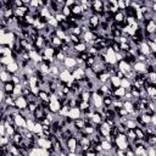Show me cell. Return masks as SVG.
Listing matches in <instances>:
<instances>
[{
	"label": "cell",
	"instance_id": "cell-1",
	"mask_svg": "<svg viewBox=\"0 0 156 156\" xmlns=\"http://www.w3.org/2000/svg\"><path fill=\"white\" fill-rule=\"evenodd\" d=\"M105 58H106L107 65H116V63H117V60H116V52L112 50L111 46H108V48L105 50Z\"/></svg>",
	"mask_w": 156,
	"mask_h": 156
},
{
	"label": "cell",
	"instance_id": "cell-2",
	"mask_svg": "<svg viewBox=\"0 0 156 156\" xmlns=\"http://www.w3.org/2000/svg\"><path fill=\"white\" fill-rule=\"evenodd\" d=\"M66 147H67V151L68 152H76L77 151V147H78V139L74 138V136L69 138L66 141Z\"/></svg>",
	"mask_w": 156,
	"mask_h": 156
},
{
	"label": "cell",
	"instance_id": "cell-3",
	"mask_svg": "<svg viewBox=\"0 0 156 156\" xmlns=\"http://www.w3.org/2000/svg\"><path fill=\"white\" fill-rule=\"evenodd\" d=\"M72 77L76 80H83L85 78V68L83 67H77L72 71Z\"/></svg>",
	"mask_w": 156,
	"mask_h": 156
},
{
	"label": "cell",
	"instance_id": "cell-4",
	"mask_svg": "<svg viewBox=\"0 0 156 156\" xmlns=\"http://www.w3.org/2000/svg\"><path fill=\"white\" fill-rule=\"evenodd\" d=\"M58 79H60L62 83H68V82L72 79V72H71L69 69H67V68L62 69V71L60 72V74H58Z\"/></svg>",
	"mask_w": 156,
	"mask_h": 156
},
{
	"label": "cell",
	"instance_id": "cell-5",
	"mask_svg": "<svg viewBox=\"0 0 156 156\" xmlns=\"http://www.w3.org/2000/svg\"><path fill=\"white\" fill-rule=\"evenodd\" d=\"M13 118H15V124H16L17 127L27 128V119H26V117H23L21 113L13 115Z\"/></svg>",
	"mask_w": 156,
	"mask_h": 156
},
{
	"label": "cell",
	"instance_id": "cell-6",
	"mask_svg": "<svg viewBox=\"0 0 156 156\" xmlns=\"http://www.w3.org/2000/svg\"><path fill=\"white\" fill-rule=\"evenodd\" d=\"M37 145H39L40 147L46 149V150L52 149V143L49 139H46V138H38L37 139Z\"/></svg>",
	"mask_w": 156,
	"mask_h": 156
},
{
	"label": "cell",
	"instance_id": "cell-7",
	"mask_svg": "<svg viewBox=\"0 0 156 156\" xmlns=\"http://www.w3.org/2000/svg\"><path fill=\"white\" fill-rule=\"evenodd\" d=\"M16 107L18 108V110H27V106H28V101H27V99L24 98V96H18V98H16Z\"/></svg>",
	"mask_w": 156,
	"mask_h": 156
},
{
	"label": "cell",
	"instance_id": "cell-8",
	"mask_svg": "<svg viewBox=\"0 0 156 156\" xmlns=\"http://www.w3.org/2000/svg\"><path fill=\"white\" fill-rule=\"evenodd\" d=\"M71 119L76 121L78 118H82V111L79 107H73V108H69V112H68V116Z\"/></svg>",
	"mask_w": 156,
	"mask_h": 156
},
{
	"label": "cell",
	"instance_id": "cell-9",
	"mask_svg": "<svg viewBox=\"0 0 156 156\" xmlns=\"http://www.w3.org/2000/svg\"><path fill=\"white\" fill-rule=\"evenodd\" d=\"M118 69H119V71H122V72L124 73V76H126L127 73H129V72H132V71H133V67H132L128 62H126L124 60H122L121 62H118Z\"/></svg>",
	"mask_w": 156,
	"mask_h": 156
},
{
	"label": "cell",
	"instance_id": "cell-10",
	"mask_svg": "<svg viewBox=\"0 0 156 156\" xmlns=\"http://www.w3.org/2000/svg\"><path fill=\"white\" fill-rule=\"evenodd\" d=\"M63 67H66L67 69L73 68V67H77V60H76V57L67 56L66 60L63 61ZM73 69H74V68H73Z\"/></svg>",
	"mask_w": 156,
	"mask_h": 156
},
{
	"label": "cell",
	"instance_id": "cell-11",
	"mask_svg": "<svg viewBox=\"0 0 156 156\" xmlns=\"http://www.w3.org/2000/svg\"><path fill=\"white\" fill-rule=\"evenodd\" d=\"M133 69H134L135 73H146V63L145 62L136 61L133 65Z\"/></svg>",
	"mask_w": 156,
	"mask_h": 156
},
{
	"label": "cell",
	"instance_id": "cell-12",
	"mask_svg": "<svg viewBox=\"0 0 156 156\" xmlns=\"http://www.w3.org/2000/svg\"><path fill=\"white\" fill-rule=\"evenodd\" d=\"M61 107H62V104H61L58 100L50 101V104H49V108H50V111L54 112V113H58L60 110H61Z\"/></svg>",
	"mask_w": 156,
	"mask_h": 156
},
{
	"label": "cell",
	"instance_id": "cell-13",
	"mask_svg": "<svg viewBox=\"0 0 156 156\" xmlns=\"http://www.w3.org/2000/svg\"><path fill=\"white\" fill-rule=\"evenodd\" d=\"M124 20H126V15L123 11H118L117 13H115L113 16V21L117 23V24H124Z\"/></svg>",
	"mask_w": 156,
	"mask_h": 156
},
{
	"label": "cell",
	"instance_id": "cell-14",
	"mask_svg": "<svg viewBox=\"0 0 156 156\" xmlns=\"http://www.w3.org/2000/svg\"><path fill=\"white\" fill-rule=\"evenodd\" d=\"M139 51H140V54L145 55L146 57H147L149 55H151V49H150V46H149V44H147L146 41H144V43L139 46Z\"/></svg>",
	"mask_w": 156,
	"mask_h": 156
},
{
	"label": "cell",
	"instance_id": "cell-15",
	"mask_svg": "<svg viewBox=\"0 0 156 156\" xmlns=\"http://www.w3.org/2000/svg\"><path fill=\"white\" fill-rule=\"evenodd\" d=\"M5 90V93L7 95H12L13 94V89H15V84L12 82H7V83H2V88Z\"/></svg>",
	"mask_w": 156,
	"mask_h": 156
},
{
	"label": "cell",
	"instance_id": "cell-16",
	"mask_svg": "<svg viewBox=\"0 0 156 156\" xmlns=\"http://www.w3.org/2000/svg\"><path fill=\"white\" fill-rule=\"evenodd\" d=\"M91 121H93V123H94L95 126H100V124L104 122V118H102L101 113H100L99 111H96V112H94V115H93V117H91Z\"/></svg>",
	"mask_w": 156,
	"mask_h": 156
},
{
	"label": "cell",
	"instance_id": "cell-17",
	"mask_svg": "<svg viewBox=\"0 0 156 156\" xmlns=\"http://www.w3.org/2000/svg\"><path fill=\"white\" fill-rule=\"evenodd\" d=\"M73 127L76 130H83L85 128V121L83 118H78V119L73 121Z\"/></svg>",
	"mask_w": 156,
	"mask_h": 156
},
{
	"label": "cell",
	"instance_id": "cell-18",
	"mask_svg": "<svg viewBox=\"0 0 156 156\" xmlns=\"http://www.w3.org/2000/svg\"><path fill=\"white\" fill-rule=\"evenodd\" d=\"M0 79H1V82H2V83L12 82V76H11L6 69H4V71H1V72H0Z\"/></svg>",
	"mask_w": 156,
	"mask_h": 156
},
{
	"label": "cell",
	"instance_id": "cell-19",
	"mask_svg": "<svg viewBox=\"0 0 156 156\" xmlns=\"http://www.w3.org/2000/svg\"><path fill=\"white\" fill-rule=\"evenodd\" d=\"M6 71H7L10 74L16 73V72L18 71V62H17V61H13L12 63L7 65V66H6Z\"/></svg>",
	"mask_w": 156,
	"mask_h": 156
},
{
	"label": "cell",
	"instance_id": "cell-20",
	"mask_svg": "<svg viewBox=\"0 0 156 156\" xmlns=\"http://www.w3.org/2000/svg\"><path fill=\"white\" fill-rule=\"evenodd\" d=\"M123 107L127 110V112H128L129 115L134 113V105H133V101H128V100L123 101Z\"/></svg>",
	"mask_w": 156,
	"mask_h": 156
},
{
	"label": "cell",
	"instance_id": "cell-21",
	"mask_svg": "<svg viewBox=\"0 0 156 156\" xmlns=\"http://www.w3.org/2000/svg\"><path fill=\"white\" fill-rule=\"evenodd\" d=\"M145 90H146V94H147V96H149L150 99H152V98L156 96V85H155V84L149 85Z\"/></svg>",
	"mask_w": 156,
	"mask_h": 156
},
{
	"label": "cell",
	"instance_id": "cell-22",
	"mask_svg": "<svg viewBox=\"0 0 156 156\" xmlns=\"http://www.w3.org/2000/svg\"><path fill=\"white\" fill-rule=\"evenodd\" d=\"M73 48H74V50H76L78 54H80V52H85V51L88 50V48H87V44H85V43H78V44L73 45Z\"/></svg>",
	"mask_w": 156,
	"mask_h": 156
},
{
	"label": "cell",
	"instance_id": "cell-23",
	"mask_svg": "<svg viewBox=\"0 0 156 156\" xmlns=\"http://www.w3.org/2000/svg\"><path fill=\"white\" fill-rule=\"evenodd\" d=\"M13 61H15V58L12 56H1V58H0L1 66H7V65L12 63Z\"/></svg>",
	"mask_w": 156,
	"mask_h": 156
},
{
	"label": "cell",
	"instance_id": "cell-24",
	"mask_svg": "<svg viewBox=\"0 0 156 156\" xmlns=\"http://www.w3.org/2000/svg\"><path fill=\"white\" fill-rule=\"evenodd\" d=\"M121 87L124 88L127 91H130V89H132V82L129 79H127V78H123V79H121Z\"/></svg>",
	"mask_w": 156,
	"mask_h": 156
},
{
	"label": "cell",
	"instance_id": "cell-25",
	"mask_svg": "<svg viewBox=\"0 0 156 156\" xmlns=\"http://www.w3.org/2000/svg\"><path fill=\"white\" fill-rule=\"evenodd\" d=\"M134 133H135V135H136V138H139V139H145V133H144V130H143V128L141 127H135L134 128Z\"/></svg>",
	"mask_w": 156,
	"mask_h": 156
},
{
	"label": "cell",
	"instance_id": "cell-26",
	"mask_svg": "<svg viewBox=\"0 0 156 156\" xmlns=\"http://www.w3.org/2000/svg\"><path fill=\"white\" fill-rule=\"evenodd\" d=\"M38 98H39V101H49V93L48 91H44V90H40L39 94H38Z\"/></svg>",
	"mask_w": 156,
	"mask_h": 156
},
{
	"label": "cell",
	"instance_id": "cell-27",
	"mask_svg": "<svg viewBox=\"0 0 156 156\" xmlns=\"http://www.w3.org/2000/svg\"><path fill=\"white\" fill-rule=\"evenodd\" d=\"M55 18L57 20L58 24H60V23H63V22H66V21H67V17H66V16H65L62 12H58V13H56V15H55Z\"/></svg>",
	"mask_w": 156,
	"mask_h": 156
},
{
	"label": "cell",
	"instance_id": "cell-28",
	"mask_svg": "<svg viewBox=\"0 0 156 156\" xmlns=\"http://www.w3.org/2000/svg\"><path fill=\"white\" fill-rule=\"evenodd\" d=\"M135 127H138L136 121L134 118H128V121H127V128L128 129H134Z\"/></svg>",
	"mask_w": 156,
	"mask_h": 156
},
{
	"label": "cell",
	"instance_id": "cell-29",
	"mask_svg": "<svg viewBox=\"0 0 156 156\" xmlns=\"http://www.w3.org/2000/svg\"><path fill=\"white\" fill-rule=\"evenodd\" d=\"M34 126H35V122L33 121V118H27V129L29 132H33Z\"/></svg>",
	"mask_w": 156,
	"mask_h": 156
},
{
	"label": "cell",
	"instance_id": "cell-30",
	"mask_svg": "<svg viewBox=\"0 0 156 156\" xmlns=\"http://www.w3.org/2000/svg\"><path fill=\"white\" fill-rule=\"evenodd\" d=\"M147 156H156V145L147 146Z\"/></svg>",
	"mask_w": 156,
	"mask_h": 156
},
{
	"label": "cell",
	"instance_id": "cell-31",
	"mask_svg": "<svg viewBox=\"0 0 156 156\" xmlns=\"http://www.w3.org/2000/svg\"><path fill=\"white\" fill-rule=\"evenodd\" d=\"M61 12H62V13H63L66 17H67V16H68V17H69V16H72V10H71V7L65 6V7L62 9V11H61Z\"/></svg>",
	"mask_w": 156,
	"mask_h": 156
},
{
	"label": "cell",
	"instance_id": "cell-32",
	"mask_svg": "<svg viewBox=\"0 0 156 156\" xmlns=\"http://www.w3.org/2000/svg\"><path fill=\"white\" fill-rule=\"evenodd\" d=\"M118 9H119V11H126V9H127V6H126V1H123V0H118Z\"/></svg>",
	"mask_w": 156,
	"mask_h": 156
},
{
	"label": "cell",
	"instance_id": "cell-33",
	"mask_svg": "<svg viewBox=\"0 0 156 156\" xmlns=\"http://www.w3.org/2000/svg\"><path fill=\"white\" fill-rule=\"evenodd\" d=\"M12 83H13L15 85L21 84V77H18V76H12Z\"/></svg>",
	"mask_w": 156,
	"mask_h": 156
},
{
	"label": "cell",
	"instance_id": "cell-34",
	"mask_svg": "<svg viewBox=\"0 0 156 156\" xmlns=\"http://www.w3.org/2000/svg\"><path fill=\"white\" fill-rule=\"evenodd\" d=\"M76 5V1H73V0H67L66 1V6L67 7H73Z\"/></svg>",
	"mask_w": 156,
	"mask_h": 156
},
{
	"label": "cell",
	"instance_id": "cell-35",
	"mask_svg": "<svg viewBox=\"0 0 156 156\" xmlns=\"http://www.w3.org/2000/svg\"><path fill=\"white\" fill-rule=\"evenodd\" d=\"M151 124H152L154 127H156V113H154V115L151 116Z\"/></svg>",
	"mask_w": 156,
	"mask_h": 156
},
{
	"label": "cell",
	"instance_id": "cell-36",
	"mask_svg": "<svg viewBox=\"0 0 156 156\" xmlns=\"http://www.w3.org/2000/svg\"><path fill=\"white\" fill-rule=\"evenodd\" d=\"M155 34H156V29H155Z\"/></svg>",
	"mask_w": 156,
	"mask_h": 156
}]
</instances>
